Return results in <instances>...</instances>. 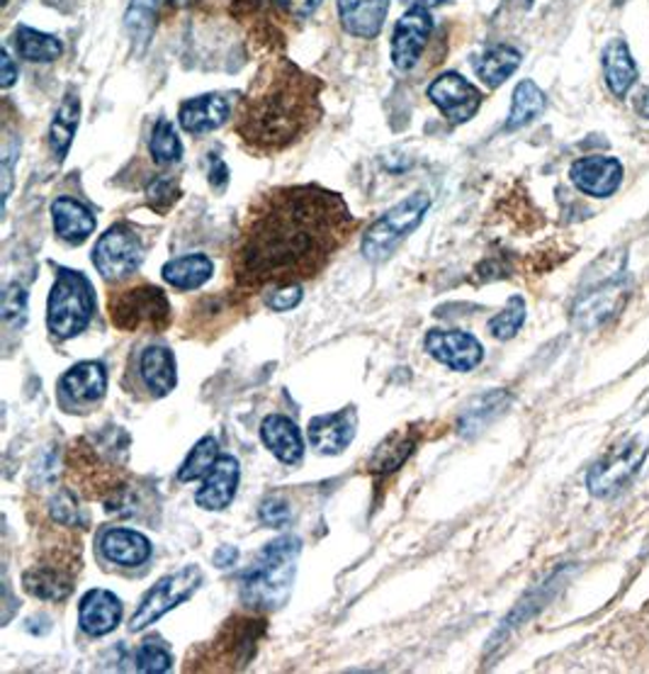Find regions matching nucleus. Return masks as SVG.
Instances as JSON below:
<instances>
[{
    "mask_svg": "<svg viewBox=\"0 0 649 674\" xmlns=\"http://www.w3.org/2000/svg\"><path fill=\"white\" fill-rule=\"evenodd\" d=\"M353 229L346 200L321 185H280L260 193L231 252L236 288L260 293L315 280Z\"/></svg>",
    "mask_w": 649,
    "mask_h": 674,
    "instance_id": "f257e3e1",
    "label": "nucleus"
},
{
    "mask_svg": "<svg viewBox=\"0 0 649 674\" xmlns=\"http://www.w3.org/2000/svg\"><path fill=\"white\" fill-rule=\"evenodd\" d=\"M321 120V81L290 59H270L236 110L234 130L260 156L280 154Z\"/></svg>",
    "mask_w": 649,
    "mask_h": 674,
    "instance_id": "f03ea898",
    "label": "nucleus"
},
{
    "mask_svg": "<svg viewBox=\"0 0 649 674\" xmlns=\"http://www.w3.org/2000/svg\"><path fill=\"white\" fill-rule=\"evenodd\" d=\"M302 541L297 535H282L268 543L241 575V602L256 611H276L287 604L292 592L297 560Z\"/></svg>",
    "mask_w": 649,
    "mask_h": 674,
    "instance_id": "7ed1b4c3",
    "label": "nucleus"
},
{
    "mask_svg": "<svg viewBox=\"0 0 649 674\" xmlns=\"http://www.w3.org/2000/svg\"><path fill=\"white\" fill-rule=\"evenodd\" d=\"M95 312V293L83 273L61 268L47 303V327L59 339H73L85 331Z\"/></svg>",
    "mask_w": 649,
    "mask_h": 674,
    "instance_id": "20e7f679",
    "label": "nucleus"
},
{
    "mask_svg": "<svg viewBox=\"0 0 649 674\" xmlns=\"http://www.w3.org/2000/svg\"><path fill=\"white\" fill-rule=\"evenodd\" d=\"M107 309L120 331H164L173 321L166 293L152 283L112 293Z\"/></svg>",
    "mask_w": 649,
    "mask_h": 674,
    "instance_id": "39448f33",
    "label": "nucleus"
},
{
    "mask_svg": "<svg viewBox=\"0 0 649 674\" xmlns=\"http://www.w3.org/2000/svg\"><path fill=\"white\" fill-rule=\"evenodd\" d=\"M264 635H266L264 616L236 614L224 623L212 645L199 653L197 663H209L205 670L239 672L248 667V663L256 657L258 643Z\"/></svg>",
    "mask_w": 649,
    "mask_h": 674,
    "instance_id": "423d86ee",
    "label": "nucleus"
},
{
    "mask_svg": "<svg viewBox=\"0 0 649 674\" xmlns=\"http://www.w3.org/2000/svg\"><path fill=\"white\" fill-rule=\"evenodd\" d=\"M429 207H431V195L414 193L411 197L402 200L399 205H394L392 210H387L382 217L370 224L363 236L365 258L372 261V264H380V261L390 258L394 248L419 227Z\"/></svg>",
    "mask_w": 649,
    "mask_h": 674,
    "instance_id": "0eeeda50",
    "label": "nucleus"
},
{
    "mask_svg": "<svg viewBox=\"0 0 649 674\" xmlns=\"http://www.w3.org/2000/svg\"><path fill=\"white\" fill-rule=\"evenodd\" d=\"M649 453V439L647 436H632L622 443L614 446L610 451L596 460L594 468L586 476V487L598 499H610L620 494L626 487L638 476L642 463Z\"/></svg>",
    "mask_w": 649,
    "mask_h": 674,
    "instance_id": "6e6552de",
    "label": "nucleus"
},
{
    "mask_svg": "<svg viewBox=\"0 0 649 674\" xmlns=\"http://www.w3.org/2000/svg\"><path fill=\"white\" fill-rule=\"evenodd\" d=\"M199 582H203V572H199V568L195 565H185L178 572H171V575L161 578L152 590L144 594L142 604L136 606L134 616L130 621V629L134 633L148 629L161 616H166L171 609H176L185 602V599H190L197 592Z\"/></svg>",
    "mask_w": 649,
    "mask_h": 674,
    "instance_id": "1a4fd4ad",
    "label": "nucleus"
},
{
    "mask_svg": "<svg viewBox=\"0 0 649 674\" xmlns=\"http://www.w3.org/2000/svg\"><path fill=\"white\" fill-rule=\"evenodd\" d=\"M144 246L130 224H115L100 236L93 248V264L105 280H122L142 266Z\"/></svg>",
    "mask_w": 649,
    "mask_h": 674,
    "instance_id": "9d476101",
    "label": "nucleus"
},
{
    "mask_svg": "<svg viewBox=\"0 0 649 674\" xmlns=\"http://www.w3.org/2000/svg\"><path fill=\"white\" fill-rule=\"evenodd\" d=\"M76 570H81V555L66 551L47 553L40 563L24 572L22 584L32 596L42 602H61L73 592Z\"/></svg>",
    "mask_w": 649,
    "mask_h": 674,
    "instance_id": "9b49d317",
    "label": "nucleus"
},
{
    "mask_svg": "<svg viewBox=\"0 0 649 674\" xmlns=\"http://www.w3.org/2000/svg\"><path fill=\"white\" fill-rule=\"evenodd\" d=\"M433 32V18L429 8L416 6L399 18L392 34V61L399 71H411L421 59Z\"/></svg>",
    "mask_w": 649,
    "mask_h": 674,
    "instance_id": "f8f14e48",
    "label": "nucleus"
},
{
    "mask_svg": "<svg viewBox=\"0 0 649 674\" xmlns=\"http://www.w3.org/2000/svg\"><path fill=\"white\" fill-rule=\"evenodd\" d=\"M423 348L439 364L447 366L457 372L474 370L484 358L482 344L472 334L460 329H431L423 339Z\"/></svg>",
    "mask_w": 649,
    "mask_h": 674,
    "instance_id": "ddd939ff",
    "label": "nucleus"
},
{
    "mask_svg": "<svg viewBox=\"0 0 649 674\" xmlns=\"http://www.w3.org/2000/svg\"><path fill=\"white\" fill-rule=\"evenodd\" d=\"M429 98L453 124L472 120L482 105V93L455 71H447L435 79L429 85Z\"/></svg>",
    "mask_w": 649,
    "mask_h": 674,
    "instance_id": "4468645a",
    "label": "nucleus"
},
{
    "mask_svg": "<svg viewBox=\"0 0 649 674\" xmlns=\"http://www.w3.org/2000/svg\"><path fill=\"white\" fill-rule=\"evenodd\" d=\"M628 295V280L622 276L604 280L601 285H596L594 290L584 293L579 303L574 305V324H577L579 329L598 327V324H604L610 315H616Z\"/></svg>",
    "mask_w": 649,
    "mask_h": 674,
    "instance_id": "2eb2a0df",
    "label": "nucleus"
},
{
    "mask_svg": "<svg viewBox=\"0 0 649 674\" xmlns=\"http://www.w3.org/2000/svg\"><path fill=\"white\" fill-rule=\"evenodd\" d=\"M358 427V411L356 407H343L333 415H321L309 421V441L323 456H339L343 453L351 441L356 439Z\"/></svg>",
    "mask_w": 649,
    "mask_h": 674,
    "instance_id": "dca6fc26",
    "label": "nucleus"
},
{
    "mask_svg": "<svg viewBox=\"0 0 649 674\" xmlns=\"http://www.w3.org/2000/svg\"><path fill=\"white\" fill-rule=\"evenodd\" d=\"M569 178L586 195L608 197L620 188L622 166L614 156H586L574 161Z\"/></svg>",
    "mask_w": 649,
    "mask_h": 674,
    "instance_id": "f3484780",
    "label": "nucleus"
},
{
    "mask_svg": "<svg viewBox=\"0 0 649 674\" xmlns=\"http://www.w3.org/2000/svg\"><path fill=\"white\" fill-rule=\"evenodd\" d=\"M236 487H239V460L234 456H219L215 468L207 472L203 487L197 490L195 502L207 511H222L234 502Z\"/></svg>",
    "mask_w": 649,
    "mask_h": 674,
    "instance_id": "a211bd4d",
    "label": "nucleus"
},
{
    "mask_svg": "<svg viewBox=\"0 0 649 674\" xmlns=\"http://www.w3.org/2000/svg\"><path fill=\"white\" fill-rule=\"evenodd\" d=\"M390 0H339L341 24L348 34L374 40L384 28Z\"/></svg>",
    "mask_w": 649,
    "mask_h": 674,
    "instance_id": "6ab92c4d",
    "label": "nucleus"
},
{
    "mask_svg": "<svg viewBox=\"0 0 649 674\" xmlns=\"http://www.w3.org/2000/svg\"><path fill=\"white\" fill-rule=\"evenodd\" d=\"M122 602L107 590H91L81 599L79 623L89 635H107L120 626Z\"/></svg>",
    "mask_w": 649,
    "mask_h": 674,
    "instance_id": "aec40b11",
    "label": "nucleus"
},
{
    "mask_svg": "<svg viewBox=\"0 0 649 674\" xmlns=\"http://www.w3.org/2000/svg\"><path fill=\"white\" fill-rule=\"evenodd\" d=\"M229 103L217 93L185 100L178 110V122L187 134H207L229 120Z\"/></svg>",
    "mask_w": 649,
    "mask_h": 674,
    "instance_id": "412c9836",
    "label": "nucleus"
},
{
    "mask_svg": "<svg viewBox=\"0 0 649 674\" xmlns=\"http://www.w3.org/2000/svg\"><path fill=\"white\" fill-rule=\"evenodd\" d=\"M260 439L268 446V451L287 466H297L305 456L302 433L297 423L282 415H270L260 423Z\"/></svg>",
    "mask_w": 649,
    "mask_h": 674,
    "instance_id": "4be33fe9",
    "label": "nucleus"
},
{
    "mask_svg": "<svg viewBox=\"0 0 649 674\" xmlns=\"http://www.w3.org/2000/svg\"><path fill=\"white\" fill-rule=\"evenodd\" d=\"M100 551H103L110 563L122 568H140L152 558V543L140 531L110 529L100 539Z\"/></svg>",
    "mask_w": 649,
    "mask_h": 674,
    "instance_id": "5701e85b",
    "label": "nucleus"
},
{
    "mask_svg": "<svg viewBox=\"0 0 649 674\" xmlns=\"http://www.w3.org/2000/svg\"><path fill=\"white\" fill-rule=\"evenodd\" d=\"M54 229L69 244H83L95 232L93 212L73 197H59L52 205Z\"/></svg>",
    "mask_w": 649,
    "mask_h": 674,
    "instance_id": "b1692460",
    "label": "nucleus"
},
{
    "mask_svg": "<svg viewBox=\"0 0 649 674\" xmlns=\"http://www.w3.org/2000/svg\"><path fill=\"white\" fill-rule=\"evenodd\" d=\"M61 390H64L73 402H97L107 390L105 366L97 360H83V364L66 370L61 378Z\"/></svg>",
    "mask_w": 649,
    "mask_h": 674,
    "instance_id": "393cba45",
    "label": "nucleus"
},
{
    "mask_svg": "<svg viewBox=\"0 0 649 674\" xmlns=\"http://www.w3.org/2000/svg\"><path fill=\"white\" fill-rule=\"evenodd\" d=\"M140 372L148 390L156 397H166L178 385L176 358L166 346H148L140 360Z\"/></svg>",
    "mask_w": 649,
    "mask_h": 674,
    "instance_id": "a878e982",
    "label": "nucleus"
},
{
    "mask_svg": "<svg viewBox=\"0 0 649 674\" xmlns=\"http://www.w3.org/2000/svg\"><path fill=\"white\" fill-rule=\"evenodd\" d=\"M212 273H215V264H212L205 254L173 258L164 268H161V276H164V280L178 290L203 288V285L212 278Z\"/></svg>",
    "mask_w": 649,
    "mask_h": 674,
    "instance_id": "bb28decb",
    "label": "nucleus"
},
{
    "mask_svg": "<svg viewBox=\"0 0 649 674\" xmlns=\"http://www.w3.org/2000/svg\"><path fill=\"white\" fill-rule=\"evenodd\" d=\"M604 73L608 89L618 98L628 95L632 83L638 81V67H635L630 49L622 40L608 42V47L604 49Z\"/></svg>",
    "mask_w": 649,
    "mask_h": 674,
    "instance_id": "cd10ccee",
    "label": "nucleus"
},
{
    "mask_svg": "<svg viewBox=\"0 0 649 674\" xmlns=\"http://www.w3.org/2000/svg\"><path fill=\"white\" fill-rule=\"evenodd\" d=\"M79 118H81V100L76 93L69 91L56 110L52 130H49V146H52L56 161H64V156L69 154L73 134H76L79 127Z\"/></svg>",
    "mask_w": 649,
    "mask_h": 674,
    "instance_id": "c85d7f7f",
    "label": "nucleus"
},
{
    "mask_svg": "<svg viewBox=\"0 0 649 674\" xmlns=\"http://www.w3.org/2000/svg\"><path fill=\"white\" fill-rule=\"evenodd\" d=\"M521 67V52L514 47L498 44L492 47L490 52L482 54V59L477 61V76L490 85V89H496V85H502L511 73Z\"/></svg>",
    "mask_w": 649,
    "mask_h": 674,
    "instance_id": "c756f323",
    "label": "nucleus"
},
{
    "mask_svg": "<svg viewBox=\"0 0 649 674\" xmlns=\"http://www.w3.org/2000/svg\"><path fill=\"white\" fill-rule=\"evenodd\" d=\"M543 110H545V93L533 81H521L514 91V105H511L506 130L514 132L526 127L528 122L543 115Z\"/></svg>",
    "mask_w": 649,
    "mask_h": 674,
    "instance_id": "7c9ffc66",
    "label": "nucleus"
},
{
    "mask_svg": "<svg viewBox=\"0 0 649 674\" xmlns=\"http://www.w3.org/2000/svg\"><path fill=\"white\" fill-rule=\"evenodd\" d=\"M16 47H18V54L24 61H44V64H49V61H56L61 57V52H64V44H61V40H56L54 34L32 30V28H28V24L18 28Z\"/></svg>",
    "mask_w": 649,
    "mask_h": 674,
    "instance_id": "2f4dec72",
    "label": "nucleus"
},
{
    "mask_svg": "<svg viewBox=\"0 0 649 674\" xmlns=\"http://www.w3.org/2000/svg\"><path fill=\"white\" fill-rule=\"evenodd\" d=\"M419 439L414 433L409 431H402V433H394L392 439H387L380 448L378 453H374V458L370 460V470L372 472H382V476H387V472H392L396 468L404 466V460L414 453Z\"/></svg>",
    "mask_w": 649,
    "mask_h": 674,
    "instance_id": "473e14b6",
    "label": "nucleus"
},
{
    "mask_svg": "<svg viewBox=\"0 0 649 674\" xmlns=\"http://www.w3.org/2000/svg\"><path fill=\"white\" fill-rule=\"evenodd\" d=\"M217 460H219V443L215 436H205V439H199L193 451L183 460V466L178 470V480L195 482L199 478H205L207 472L215 468Z\"/></svg>",
    "mask_w": 649,
    "mask_h": 674,
    "instance_id": "72a5a7b5",
    "label": "nucleus"
},
{
    "mask_svg": "<svg viewBox=\"0 0 649 674\" xmlns=\"http://www.w3.org/2000/svg\"><path fill=\"white\" fill-rule=\"evenodd\" d=\"M508 402H511V397L504 390L482 395V397L474 399V402L465 409L463 423H460V427H463V431H480L494 417L502 415V411L508 407Z\"/></svg>",
    "mask_w": 649,
    "mask_h": 674,
    "instance_id": "f704fd0d",
    "label": "nucleus"
},
{
    "mask_svg": "<svg viewBox=\"0 0 649 674\" xmlns=\"http://www.w3.org/2000/svg\"><path fill=\"white\" fill-rule=\"evenodd\" d=\"M148 152H152L156 164H176V161H181L183 156L181 136L166 118H161L156 122L152 142H148Z\"/></svg>",
    "mask_w": 649,
    "mask_h": 674,
    "instance_id": "c9c22d12",
    "label": "nucleus"
},
{
    "mask_svg": "<svg viewBox=\"0 0 649 674\" xmlns=\"http://www.w3.org/2000/svg\"><path fill=\"white\" fill-rule=\"evenodd\" d=\"M523 321H526V303H523V297H511L506 309L498 312V315L490 321V331L494 339L508 341L521 331Z\"/></svg>",
    "mask_w": 649,
    "mask_h": 674,
    "instance_id": "e433bc0d",
    "label": "nucleus"
},
{
    "mask_svg": "<svg viewBox=\"0 0 649 674\" xmlns=\"http://www.w3.org/2000/svg\"><path fill=\"white\" fill-rule=\"evenodd\" d=\"M158 6L161 0H132V6L127 10V30L134 40H140L142 44H146L148 37L154 32Z\"/></svg>",
    "mask_w": 649,
    "mask_h": 674,
    "instance_id": "4c0bfd02",
    "label": "nucleus"
},
{
    "mask_svg": "<svg viewBox=\"0 0 649 674\" xmlns=\"http://www.w3.org/2000/svg\"><path fill=\"white\" fill-rule=\"evenodd\" d=\"M134 660H136V670L146 674H161L173 667L171 653L158 641H144L140 645V651H136Z\"/></svg>",
    "mask_w": 649,
    "mask_h": 674,
    "instance_id": "58836bf2",
    "label": "nucleus"
},
{
    "mask_svg": "<svg viewBox=\"0 0 649 674\" xmlns=\"http://www.w3.org/2000/svg\"><path fill=\"white\" fill-rule=\"evenodd\" d=\"M3 319L10 327H22L28 319V293L18 283L8 285L3 293Z\"/></svg>",
    "mask_w": 649,
    "mask_h": 674,
    "instance_id": "ea45409f",
    "label": "nucleus"
},
{
    "mask_svg": "<svg viewBox=\"0 0 649 674\" xmlns=\"http://www.w3.org/2000/svg\"><path fill=\"white\" fill-rule=\"evenodd\" d=\"M146 197H148V205H152L154 210L166 212L178 200V188H176V183H173L171 178L158 176L146 188Z\"/></svg>",
    "mask_w": 649,
    "mask_h": 674,
    "instance_id": "a19ab883",
    "label": "nucleus"
},
{
    "mask_svg": "<svg viewBox=\"0 0 649 674\" xmlns=\"http://www.w3.org/2000/svg\"><path fill=\"white\" fill-rule=\"evenodd\" d=\"M290 519H292V509L280 497L266 499L264 507H260V521H264L266 527L282 529V527H287V523H290Z\"/></svg>",
    "mask_w": 649,
    "mask_h": 674,
    "instance_id": "79ce46f5",
    "label": "nucleus"
},
{
    "mask_svg": "<svg viewBox=\"0 0 649 674\" xmlns=\"http://www.w3.org/2000/svg\"><path fill=\"white\" fill-rule=\"evenodd\" d=\"M302 303V285H287V288H276L268 297V307L272 312H290Z\"/></svg>",
    "mask_w": 649,
    "mask_h": 674,
    "instance_id": "37998d69",
    "label": "nucleus"
},
{
    "mask_svg": "<svg viewBox=\"0 0 649 674\" xmlns=\"http://www.w3.org/2000/svg\"><path fill=\"white\" fill-rule=\"evenodd\" d=\"M52 517L59 523H64V527H76V523H79V507L71 499V494L64 492V494H59L54 499V502H52Z\"/></svg>",
    "mask_w": 649,
    "mask_h": 674,
    "instance_id": "c03bdc74",
    "label": "nucleus"
},
{
    "mask_svg": "<svg viewBox=\"0 0 649 674\" xmlns=\"http://www.w3.org/2000/svg\"><path fill=\"white\" fill-rule=\"evenodd\" d=\"M209 185L215 188V193H222L229 185V168L219 156L212 154L209 159Z\"/></svg>",
    "mask_w": 649,
    "mask_h": 674,
    "instance_id": "a18cd8bd",
    "label": "nucleus"
},
{
    "mask_svg": "<svg viewBox=\"0 0 649 674\" xmlns=\"http://www.w3.org/2000/svg\"><path fill=\"white\" fill-rule=\"evenodd\" d=\"M282 3L287 6V10H290L295 18L305 20L321 6V0H282Z\"/></svg>",
    "mask_w": 649,
    "mask_h": 674,
    "instance_id": "49530a36",
    "label": "nucleus"
},
{
    "mask_svg": "<svg viewBox=\"0 0 649 674\" xmlns=\"http://www.w3.org/2000/svg\"><path fill=\"white\" fill-rule=\"evenodd\" d=\"M0 67H3V73H0V85H3V89H10V85L18 79V69H16V64H12L8 49H3V54H0Z\"/></svg>",
    "mask_w": 649,
    "mask_h": 674,
    "instance_id": "de8ad7c7",
    "label": "nucleus"
},
{
    "mask_svg": "<svg viewBox=\"0 0 649 674\" xmlns=\"http://www.w3.org/2000/svg\"><path fill=\"white\" fill-rule=\"evenodd\" d=\"M236 560H239V551H236L234 545H222L219 551L215 553V565L217 568H231V565H236Z\"/></svg>",
    "mask_w": 649,
    "mask_h": 674,
    "instance_id": "09e8293b",
    "label": "nucleus"
},
{
    "mask_svg": "<svg viewBox=\"0 0 649 674\" xmlns=\"http://www.w3.org/2000/svg\"><path fill=\"white\" fill-rule=\"evenodd\" d=\"M635 110L649 120V89H645L638 98H635Z\"/></svg>",
    "mask_w": 649,
    "mask_h": 674,
    "instance_id": "8fccbe9b",
    "label": "nucleus"
},
{
    "mask_svg": "<svg viewBox=\"0 0 649 674\" xmlns=\"http://www.w3.org/2000/svg\"><path fill=\"white\" fill-rule=\"evenodd\" d=\"M419 6H423V8H435V6H443V3H447V0H416Z\"/></svg>",
    "mask_w": 649,
    "mask_h": 674,
    "instance_id": "3c124183",
    "label": "nucleus"
}]
</instances>
